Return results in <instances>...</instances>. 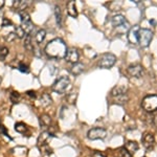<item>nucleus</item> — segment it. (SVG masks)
Wrapping results in <instances>:
<instances>
[{"instance_id":"obj_1","label":"nucleus","mask_w":157,"mask_h":157,"mask_svg":"<svg viewBox=\"0 0 157 157\" xmlns=\"http://www.w3.org/2000/svg\"><path fill=\"white\" fill-rule=\"evenodd\" d=\"M67 46L65 42L60 38H56V39L52 40L46 44L45 46V54L48 56L52 59H64L65 56L67 54Z\"/></svg>"},{"instance_id":"obj_2","label":"nucleus","mask_w":157,"mask_h":157,"mask_svg":"<svg viewBox=\"0 0 157 157\" xmlns=\"http://www.w3.org/2000/svg\"><path fill=\"white\" fill-rule=\"evenodd\" d=\"M153 40V33L150 29H139L137 33V43L141 47H148Z\"/></svg>"},{"instance_id":"obj_3","label":"nucleus","mask_w":157,"mask_h":157,"mask_svg":"<svg viewBox=\"0 0 157 157\" xmlns=\"http://www.w3.org/2000/svg\"><path fill=\"white\" fill-rule=\"evenodd\" d=\"M70 85V80L68 77H61L56 80V82L52 84V90L56 93H59V94H63V93L66 92L67 88Z\"/></svg>"},{"instance_id":"obj_4","label":"nucleus","mask_w":157,"mask_h":157,"mask_svg":"<svg viewBox=\"0 0 157 157\" xmlns=\"http://www.w3.org/2000/svg\"><path fill=\"white\" fill-rule=\"evenodd\" d=\"M141 107L147 112H154L157 110V95L150 94L147 95L141 101Z\"/></svg>"},{"instance_id":"obj_5","label":"nucleus","mask_w":157,"mask_h":157,"mask_svg":"<svg viewBox=\"0 0 157 157\" xmlns=\"http://www.w3.org/2000/svg\"><path fill=\"white\" fill-rule=\"evenodd\" d=\"M116 62V57L113 54H110V52H107V54H104L101 56L100 60H98V67L101 68H105V69H108V68H111L113 65L115 64Z\"/></svg>"},{"instance_id":"obj_6","label":"nucleus","mask_w":157,"mask_h":157,"mask_svg":"<svg viewBox=\"0 0 157 157\" xmlns=\"http://www.w3.org/2000/svg\"><path fill=\"white\" fill-rule=\"evenodd\" d=\"M107 136V131L103 128H92L88 131L87 137L91 140H95V139H104Z\"/></svg>"},{"instance_id":"obj_7","label":"nucleus","mask_w":157,"mask_h":157,"mask_svg":"<svg viewBox=\"0 0 157 157\" xmlns=\"http://www.w3.org/2000/svg\"><path fill=\"white\" fill-rule=\"evenodd\" d=\"M141 143L147 150H153L155 147V137L151 132H146L143 134L141 137Z\"/></svg>"},{"instance_id":"obj_8","label":"nucleus","mask_w":157,"mask_h":157,"mask_svg":"<svg viewBox=\"0 0 157 157\" xmlns=\"http://www.w3.org/2000/svg\"><path fill=\"white\" fill-rule=\"evenodd\" d=\"M127 72L131 75V77L139 78L141 75H143L144 68L139 64H132L127 68Z\"/></svg>"},{"instance_id":"obj_9","label":"nucleus","mask_w":157,"mask_h":157,"mask_svg":"<svg viewBox=\"0 0 157 157\" xmlns=\"http://www.w3.org/2000/svg\"><path fill=\"white\" fill-rule=\"evenodd\" d=\"M78 58H80V56H78V50L75 48H69L67 50V54L65 56L64 59L66 60L67 62L75 64V63L78 62Z\"/></svg>"},{"instance_id":"obj_10","label":"nucleus","mask_w":157,"mask_h":157,"mask_svg":"<svg viewBox=\"0 0 157 157\" xmlns=\"http://www.w3.org/2000/svg\"><path fill=\"white\" fill-rule=\"evenodd\" d=\"M124 148L126 149V150L128 151V153L130 154L131 156L133 155L135 152H137L138 151V149H139V146H138V144L136 143V141H134V140H129L126 143V145Z\"/></svg>"},{"instance_id":"obj_11","label":"nucleus","mask_w":157,"mask_h":157,"mask_svg":"<svg viewBox=\"0 0 157 157\" xmlns=\"http://www.w3.org/2000/svg\"><path fill=\"white\" fill-rule=\"evenodd\" d=\"M125 94H127V88L124 87V86H115V87L111 90V95H112L113 98H118Z\"/></svg>"},{"instance_id":"obj_12","label":"nucleus","mask_w":157,"mask_h":157,"mask_svg":"<svg viewBox=\"0 0 157 157\" xmlns=\"http://www.w3.org/2000/svg\"><path fill=\"white\" fill-rule=\"evenodd\" d=\"M67 13L70 17L72 18H77L78 17V10H77V4H75V1H69L67 3Z\"/></svg>"},{"instance_id":"obj_13","label":"nucleus","mask_w":157,"mask_h":157,"mask_svg":"<svg viewBox=\"0 0 157 157\" xmlns=\"http://www.w3.org/2000/svg\"><path fill=\"white\" fill-rule=\"evenodd\" d=\"M38 102H39L40 106H42V107H47V106H49L52 103V98L48 93H43Z\"/></svg>"},{"instance_id":"obj_14","label":"nucleus","mask_w":157,"mask_h":157,"mask_svg":"<svg viewBox=\"0 0 157 157\" xmlns=\"http://www.w3.org/2000/svg\"><path fill=\"white\" fill-rule=\"evenodd\" d=\"M139 27L138 26H134L132 27L128 33V40L130 43H137V33H138Z\"/></svg>"},{"instance_id":"obj_15","label":"nucleus","mask_w":157,"mask_h":157,"mask_svg":"<svg viewBox=\"0 0 157 157\" xmlns=\"http://www.w3.org/2000/svg\"><path fill=\"white\" fill-rule=\"evenodd\" d=\"M52 136V134L48 131H43V132L40 134L39 138H38V146L41 147V146H45L47 145V140L48 138Z\"/></svg>"},{"instance_id":"obj_16","label":"nucleus","mask_w":157,"mask_h":157,"mask_svg":"<svg viewBox=\"0 0 157 157\" xmlns=\"http://www.w3.org/2000/svg\"><path fill=\"white\" fill-rule=\"evenodd\" d=\"M126 23H127V21H126V18L123 15H115L112 18V25L114 27H120Z\"/></svg>"},{"instance_id":"obj_17","label":"nucleus","mask_w":157,"mask_h":157,"mask_svg":"<svg viewBox=\"0 0 157 157\" xmlns=\"http://www.w3.org/2000/svg\"><path fill=\"white\" fill-rule=\"evenodd\" d=\"M39 123L40 126L43 128H48L52 124V117L48 114H42L39 117Z\"/></svg>"},{"instance_id":"obj_18","label":"nucleus","mask_w":157,"mask_h":157,"mask_svg":"<svg viewBox=\"0 0 157 157\" xmlns=\"http://www.w3.org/2000/svg\"><path fill=\"white\" fill-rule=\"evenodd\" d=\"M83 71H84V64L78 63V62L75 63V64H73L71 69H70V72H71L73 75H78Z\"/></svg>"},{"instance_id":"obj_19","label":"nucleus","mask_w":157,"mask_h":157,"mask_svg":"<svg viewBox=\"0 0 157 157\" xmlns=\"http://www.w3.org/2000/svg\"><path fill=\"white\" fill-rule=\"evenodd\" d=\"M27 6H29V3H27L26 1H24V0H16V1H14V7L19 13L24 12Z\"/></svg>"},{"instance_id":"obj_20","label":"nucleus","mask_w":157,"mask_h":157,"mask_svg":"<svg viewBox=\"0 0 157 157\" xmlns=\"http://www.w3.org/2000/svg\"><path fill=\"white\" fill-rule=\"evenodd\" d=\"M45 37H46V32L44 29H39L35 36V41L37 42V44H41L45 40Z\"/></svg>"},{"instance_id":"obj_21","label":"nucleus","mask_w":157,"mask_h":157,"mask_svg":"<svg viewBox=\"0 0 157 157\" xmlns=\"http://www.w3.org/2000/svg\"><path fill=\"white\" fill-rule=\"evenodd\" d=\"M24 48L29 52H33L34 50V43H33V40H32V36H26L25 37V40H24Z\"/></svg>"},{"instance_id":"obj_22","label":"nucleus","mask_w":157,"mask_h":157,"mask_svg":"<svg viewBox=\"0 0 157 157\" xmlns=\"http://www.w3.org/2000/svg\"><path fill=\"white\" fill-rule=\"evenodd\" d=\"M15 130L18 133L25 134L27 132V126L25 125L24 123H17L16 125H15Z\"/></svg>"},{"instance_id":"obj_23","label":"nucleus","mask_w":157,"mask_h":157,"mask_svg":"<svg viewBox=\"0 0 157 157\" xmlns=\"http://www.w3.org/2000/svg\"><path fill=\"white\" fill-rule=\"evenodd\" d=\"M55 16H56V21H57V24L61 25L62 23V13H61V9L59 6H55Z\"/></svg>"},{"instance_id":"obj_24","label":"nucleus","mask_w":157,"mask_h":157,"mask_svg":"<svg viewBox=\"0 0 157 157\" xmlns=\"http://www.w3.org/2000/svg\"><path fill=\"white\" fill-rule=\"evenodd\" d=\"M77 98H78V93H75V92H70L67 94L66 97V101L69 102L70 104H75V102L77 101Z\"/></svg>"},{"instance_id":"obj_25","label":"nucleus","mask_w":157,"mask_h":157,"mask_svg":"<svg viewBox=\"0 0 157 157\" xmlns=\"http://www.w3.org/2000/svg\"><path fill=\"white\" fill-rule=\"evenodd\" d=\"M7 55H9V48L6 46H0V59H6Z\"/></svg>"},{"instance_id":"obj_26","label":"nucleus","mask_w":157,"mask_h":157,"mask_svg":"<svg viewBox=\"0 0 157 157\" xmlns=\"http://www.w3.org/2000/svg\"><path fill=\"white\" fill-rule=\"evenodd\" d=\"M15 35H16V37H18V38H23L24 36L26 37V35H25V33L23 32V29H22L20 26H17L16 29H15Z\"/></svg>"},{"instance_id":"obj_27","label":"nucleus","mask_w":157,"mask_h":157,"mask_svg":"<svg viewBox=\"0 0 157 157\" xmlns=\"http://www.w3.org/2000/svg\"><path fill=\"white\" fill-rule=\"evenodd\" d=\"M19 100H20V94L18 92H16V91H14V92H12L11 93V101L14 104H16V103H18L19 102Z\"/></svg>"},{"instance_id":"obj_28","label":"nucleus","mask_w":157,"mask_h":157,"mask_svg":"<svg viewBox=\"0 0 157 157\" xmlns=\"http://www.w3.org/2000/svg\"><path fill=\"white\" fill-rule=\"evenodd\" d=\"M117 157H132L130 154L128 153V151L125 148H121L118 151V156Z\"/></svg>"},{"instance_id":"obj_29","label":"nucleus","mask_w":157,"mask_h":157,"mask_svg":"<svg viewBox=\"0 0 157 157\" xmlns=\"http://www.w3.org/2000/svg\"><path fill=\"white\" fill-rule=\"evenodd\" d=\"M19 70L20 71H22V72H29V67H27V65H25V64H23V63H20L19 64Z\"/></svg>"},{"instance_id":"obj_30","label":"nucleus","mask_w":157,"mask_h":157,"mask_svg":"<svg viewBox=\"0 0 157 157\" xmlns=\"http://www.w3.org/2000/svg\"><path fill=\"white\" fill-rule=\"evenodd\" d=\"M13 23L11 20L6 19V18H3V20H2V26L3 27H7V26H12Z\"/></svg>"},{"instance_id":"obj_31","label":"nucleus","mask_w":157,"mask_h":157,"mask_svg":"<svg viewBox=\"0 0 157 157\" xmlns=\"http://www.w3.org/2000/svg\"><path fill=\"white\" fill-rule=\"evenodd\" d=\"M16 38V35H15V33H11V34L9 35V36L6 37V41H13V40Z\"/></svg>"},{"instance_id":"obj_32","label":"nucleus","mask_w":157,"mask_h":157,"mask_svg":"<svg viewBox=\"0 0 157 157\" xmlns=\"http://www.w3.org/2000/svg\"><path fill=\"white\" fill-rule=\"evenodd\" d=\"M92 157H106V156L103 153H101V152H94L92 154Z\"/></svg>"},{"instance_id":"obj_33","label":"nucleus","mask_w":157,"mask_h":157,"mask_svg":"<svg viewBox=\"0 0 157 157\" xmlns=\"http://www.w3.org/2000/svg\"><path fill=\"white\" fill-rule=\"evenodd\" d=\"M0 134H4V135H7L6 130L4 129V127L1 125V124H0Z\"/></svg>"},{"instance_id":"obj_34","label":"nucleus","mask_w":157,"mask_h":157,"mask_svg":"<svg viewBox=\"0 0 157 157\" xmlns=\"http://www.w3.org/2000/svg\"><path fill=\"white\" fill-rule=\"evenodd\" d=\"M152 123H153V125L157 128V114H156L155 116H153V120H152Z\"/></svg>"},{"instance_id":"obj_35","label":"nucleus","mask_w":157,"mask_h":157,"mask_svg":"<svg viewBox=\"0 0 157 157\" xmlns=\"http://www.w3.org/2000/svg\"><path fill=\"white\" fill-rule=\"evenodd\" d=\"M27 94L29 95V97H32V98H36V94H35V92L34 91H27Z\"/></svg>"},{"instance_id":"obj_36","label":"nucleus","mask_w":157,"mask_h":157,"mask_svg":"<svg viewBox=\"0 0 157 157\" xmlns=\"http://www.w3.org/2000/svg\"><path fill=\"white\" fill-rule=\"evenodd\" d=\"M3 6H4V1L3 0H0V9H2Z\"/></svg>"},{"instance_id":"obj_37","label":"nucleus","mask_w":157,"mask_h":157,"mask_svg":"<svg viewBox=\"0 0 157 157\" xmlns=\"http://www.w3.org/2000/svg\"><path fill=\"white\" fill-rule=\"evenodd\" d=\"M2 14H3V12H2V9H0V17L2 16Z\"/></svg>"}]
</instances>
